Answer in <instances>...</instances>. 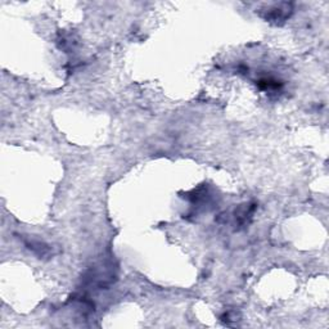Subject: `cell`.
I'll return each instance as SVG.
<instances>
[{
    "label": "cell",
    "mask_w": 329,
    "mask_h": 329,
    "mask_svg": "<svg viewBox=\"0 0 329 329\" xmlns=\"http://www.w3.org/2000/svg\"><path fill=\"white\" fill-rule=\"evenodd\" d=\"M292 4L291 3H279L273 4V6L267 7L265 11H262L261 16L264 17L266 21L269 22H283L292 14Z\"/></svg>",
    "instance_id": "6da1fadb"
},
{
    "label": "cell",
    "mask_w": 329,
    "mask_h": 329,
    "mask_svg": "<svg viewBox=\"0 0 329 329\" xmlns=\"http://www.w3.org/2000/svg\"><path fill=\"white\" fill-rule=\"evenodd\" d=\"M256 204L255 203H246L242 204L238 210H235L234 213V218H235V223L240 228L248 225L250 221L252 220V216L255 214Z\"/></svg>",
    "instance_id": "7a4b0ae2"
},
{
    "label": "cell",
    "mask_w": 329,
    "mask_h": 329,
    "mask_svg": "<svg viewBox=\"0 0 329 329\" xmlns=\"http://www.w3.org/2000/svg\"><path fill=\"white\" fill-rule=\"evenodd\" d=\"M26 246H27L28 248H30L31 251H33L34 253H35V255H38V256H48L50 253V248H49V246L48 245H45V243H43V242H40V241H31V240H28V241H26Z\"/></svg>",
    "instance_id": "3957f363"
},
{
    "label": "cell",
    "mask_w": 329,
    "mask_h": 329,
    "mask_svg": "<svg viewBox=\"0 0 329 329\" xmlns=\"http://www.w3.org/2000/svg\"><path fill=\"white\" fill-rule=\"evenodd\" d=\"M258 87L261 90H265V92H273V90H278L282 87V82L277 79H273V77H262L257 81Z\"/></svg>",
    "instance_id": "277c9868"
}]
</instances>
